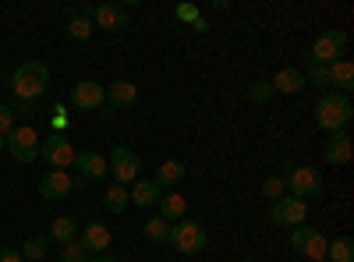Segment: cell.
<instances>
[{"label":"cell","mask_w":354,"mask_h":262,"mask_svg":"<svg viewBox=\"0 0 354 262\" xmlns=\"http://www.w3.org/2000/svg\"><path fill=\"white\" fill-rule=\"evenodd\" d=\"M46 85H50V71L43 61H25L8 78V89H11L15 103H36L46 93Z\"/></svg>","instance_id":"obj_1"},{"label":"cell","mask_w":354,"mask_h":262,"mask_svg":"<svg viewBox=\"0 0 354 262\" xmlns=\"http://www.w3.org/2000/svg\"><path fill=\"white\" fill-rule=\"evenodd\" d=\"M351 118H354V106H351V96H344V93H326L315 103V124L330 135L344 131L351 124Z\"/></svg>","instance_id":"obj_2"},{"label":"cell","mask_w":354,"mask_h":262,"mask_svg":"<svg viewBox=\"0 0 354 262\" xmlns=\"http://www.w3.org/2000/svg\"><path fill=\"white\" fill-rule=\"evenodd\" d=\"M347 32H340V28H330V32L315 36L312 50H308V64H319V68H330L333 61H344L347 57Z\"/></svg>","instance_id":"obj_3"},{"label":"cell","mask_w":354,"mask_h":262,"mask_svg":"<svg viewBox=\"0 0 354 262\" xmlns=\"http://www.w3.org/2000/svg\"><path fill=\"white\" fill-rule=\"evenodd\" d=\"M287 170V191H290V198H301V202H308V198H315V195H322V170H315V167H308V163H301V167H283Z\"/></svg>","instance_id":"obj_4"},{"label":"cell","mask_w":354,"mask_h":262,"mask_svg":"<svg viewBox=\"0 0 354 262\" xmlns=\"http://www.w3.org/2000/svg\"><path fill=\"white\" fill-rule=\"evenodd\" d=\"M39 131L32 128V124H18L8 138H4V149L11 153V160L15 163H32V160H39Z\"/></svg>","instance_id":"obj_5"},{"label":"cell","mask_w":354,"mask_h":262,"mask_svg":"<svg viewBox=\"0 0 354 262\" xmlns=\"http://www.w3.org/2000/svg\"><path fill=\"white\" fill-rule=\"evenodd\" d=\"M78 15H88L96 28H106V32H121L131 21V8L128 4H82Z\"/></svg>","instance_id":"obj_6"},{"label":"cell","mask_w":354,"mask_h":262,"mask_svg":"<svg viewBox=\"0 0 354 262\" xmlns=\"http://www.w3.org/2000/svg\"><path fill=\"white\" fill-rule=\"evenodd\" d=\"M326 245H330V238L322 234L319 227H294L290 230V248L298 252V255H305L308 262H326Z\"/></svg>","instance_id":"obj_7"},{"label":"cell","mask_w":354,"mask_h":262,"mask_svg":"<svg viewBox=\"0 0 354 262\" xmlns=\"http://www.w3.org/2000/svg\"><path fill=\"white\" fill-rule=\"evenodd\" d=\"M174 252H181V255H198L205 248V227L195 223V220H177L170 223V238Z\"/></svg>","instance_id":"obj_8"},{"label":"cell","mask_w":354,"mask_h":262,"mask_svg":"<svg viewBox=\"0 0 354 262\" xmlns=\"http://www.w3.org/2000/svg\"><path fill=\"white\" fill-rule=\"evenodd\" d=\"M39 156L53 167V170H68L71 163H75V145H71V138L64 135V131H57V135H50L46 142H39Z\"/></svg>","instance_id":"obj_9"},{"label":"cell","mask_w":354,"mask_h":262,"mask_svg":"<svg viewBox=\"0 0 354 262\" xmlns=\"http://www.w3.org/2000/svg\"><path fill=\"white\" fill-rule=\"evenodd\" d=\"M138 153L128 149V145H117V149L110 153V174H113V185H135L138 181Z\"/></svg>","instance_id":"obj_10"},{"label":"cell","mask_w":354,"mask_h":262,"mask_svg":"<svg viewBox=\"0 0 354 262\" xmlns=\"http://www.w3.org/2000/svg\"><path fill=\"white\" fill-rule=\"evenodd\" d=\"M308 216V202L301 198H277L270 206V223L277 227H301Z\"/></svg>","instance_id":"obj_11"},{"label":"cell","mask_w":354,"mask_h":262,"mask_svg":"<svg viewBox=\"0 0 354 262\" xmlns=\"http://www.w3.org/2000/svg\"><path fill=\"white\" fill-rule=\"evenodd\" d=\"M75 188H82V178L75 181L68 170H50L46 178L39 181V195H43L46 202H61V198H68Z\"/></svg>","instance_id":"obj_12"},{"label":"cell","mask_w":354,"mask_h":262,"mask_svg":"<svg viewBox=\"0 0 354 262\" xmlns=\"http://www.w3.org/2000/svg\"><path fill=\"white\" fill-rule=\"evenodd\" d=\"M71 106H78V110H103V103H106V93H103V85L100 82H78L75 89H71Z\"/></svg>","instance_id":"obj_13"},{"label":"cell","mask_w":354,"mask_h":262,"mask_svg":"<svg viewBox=\"0 0 354 262\" xmlns=\"http://www.w3.org/2000/svg\"><path fill=\"white\" fill-rule=\"evenodd\" d=\"M354 156V142L347 131H333L330 142H326V149H322V160H326L330 167H347Z\"/></svg>","instance_id":"obj_14"},{"label":"cell","mask_w":354,"mask_h":262,"mask_svg":"<svg viewBox=\"0 0 354 262\" xmlns=\"http://www.w3.org/2000/svg\"><path fill=\"white\" fill-rule=\"evenodd\" d=\"M103 93H106V103L117 106V110H124V106H135V103H138V85L128 82V78H117V82L103 85Z\"/></svg>","instance_id":"obj_15"},{"label":"cell","mask_w":354,"mask_h":262,"mask_svg":"<svg viewBox=\"0 0 354 262\" xmlns=\"http://www.w3.org/2000/svg\"><path fill=\"white\" fill-rule=\"evenodd\" d=\"M78 241L85 245V252H88V255H103V252L110 248L113 234H110V227H106V223H85Z\"/></svg>","instance_id":"obj_16"},{"label":"cell","mask_w":354,"mask_h":262,"mask_svg":"<svg viewBox=\"0 0 354 262\" xmlns=\"http://www.w3.org/2000/svg\"><path fill=\"white\" fill-rule=\"evenodd\" d=\"M273 93H283V96H294V93H301V89H308V78H305V71L301 68H280L277 75H273Z\"/></svg>","instance_id":"obj_17"},{"label":"cell","mask_w":354,"mask_h":262,"mask_svg":"<svg viewBox=\"0 0 354 262\" xmlns=\"http://www.w3.org/2000/svg\"><path fill=\"white\" fill-rule=\"evenodd\" d=\"M75 163H78V170H82V181H103L106 174H110L106 156H100V153H93V149L78 153V156H75Z\"/></svg>","instance_id":"obj_18"},{"label":"cell","mask_w":354,"mask_h":262,"mask_svg":"<svg viewBox=\"0 0 354 262\" xmlns=\"http://www.w3.org/2000/svg\"><path fill=\"white\" fill-rule=\"evenodd\" d=\"M326 85H337L344 96L354 89V64L347 61V57H344V61H333V64L326 68Z\"/></svg>","instance_id":"obj_19"},{"label":"cell","mask_w":354,"mask_h":262,"mask_svg":"<svg viewBox=\"0 0 354 262\" xmlns=\"http://www.w3.org/2000/svg\"><path fill=\"white\" fill-rule=\"evenodd\" d=\"M163 198V188L149 178V181H135L131 191H128V202H135V206H156V202Z\"/></svg>","instance_id":"obj_20"},{"label":"cell","mask_w":354,"mask_h":262,"mask_svg":"<svg viewBox=\"0 0 354 262\" xmlns=\"http://www.w3.org/2000/svg\"><path fill=\"white\" fill-rule=\"evenodd\" d=\"M160 216L167 220V223H177V220H185V209H188V198L181 195V191H170V195H163L160 202Z\"/></svg>","instance_id":"obj_21"},{"label":"cell","mask_w":354,"mask_h":262,"mask_svg":"<svg viewBox=\"0 0 354 262\" xmlns=\"http://www.w3.org/2000/svg\"><path fill=\"white\" fill-rule=\"evenodd\" d=\"M50 241H57V245L78 241V220H75V216H57V220L50 223Z\"/></svg>","instance_id":"obj_22"},{"label":"cell","mask_w":354,"mask_h":262,"mask_svg":"<svg viewBox=\"0 0 354 262\" xmlns=\"http://www.w3.org/2000/svg\"><path fill=\"white\" fill-rule=\"evenodd\" d=\"M153 181H156L160 188L185 181V163H181V160H163V163L156 167V178H153Z\"/></svg>","instance_id":"obj_23"},{"label":"cell","mask_w":354,"mask_h":262,"mask_svg":"<svg viewBox=\"0 0 354 262\" xmlns=\"http://www.w3.org/2000/svg\"><path fill=\"white\" fill-rule=\"evenodd\" d=\"M93 32H96L93 18H88V15H78V11H71V18H68V36H71V39H78V43H85Z\"/></svg>","instance_id":"obj_24"},{"label":"cell","mask_w":354,"mask_h":262,"mask_svg":"<svg viewBox=\"0 0 354 262\" xmlns=\"http://www.w3.org/2000/svg\"><path fill=\"white\" fill-rule=\"evenodd\" d=\"M326 262H354V241L351 238H337L326 245Z\"/></svg>","instance_id":"obj_25"},{"label":"cell","mask_w":354,"mask_h":262,"mask_svg":"<svg viewBox=\"0 0 354 262\" xmlns=\"http://www.w3.org/2000/svg\"><path fill=\"white\" fill-rule=\"evenodd\" d=\"M145 238H149L153 245H163L167 238H170V223L163 220V216H153V220H145Z\"/></svg>","instance_id":"obj_26"},{"label":"cell","mask_w":354,"mask_h":262,"mask_svg":"<svg viewBox=\"0 0 354 262\" xmlns=\"http://www.w3.org/2000/svg\"><path fill=\"white\" fill-rule=\"evenodd\" d=\"M103 202H106L110 213H124V209H128V188H124V185H110Z\"/></svg>","instance_id":"obj_27"},{"label":"cell","mask_w":354,"mask_h":262,"mask_svg":"<svg viewBox=\"0 0 354 262\" xmlns=\"http://www.w3.org/2000/svg\"><path fill=\"white\" fill-rule=\"evenodd\" d=\"M277 93H273V85L270 82H252L248 85V103H255V106H266Z\"/></svg>","instance_id":"obj_28"},{"label":"cell","mask_w":354,"mask_h":262,"mask_svg":"<svg viewBox=\"0 0 354 262\" xmlns=\"http://www.w3.org/2000/svg\"><path fill=\"white\" fill-rule=\"evenodd\" d=\"M46 252H50V238H28V241H25V248H21V259L39 262Z\"/></svg>","instance_id":"obj_29"},{"label":"cell","mask_w":354,"mask_h":262,"mask_svg":"<svg viewBox=\"0 0 354 262\" xmlns=\"http://www.w3.org/2000/svg\"><path fill=\"white\" fill-rule=\"evenodd\" d=\"M262 195L266 198H287V181H283V174H273V178H266L262 181Z\"/></svg>","instance_id":"obj_30"},{"label":"cell","mask_w":354,"mask_h":262,"mask_svg":"<svg viewBox=\"0 0 354 262\" xmlns=\"http://www.w3.org/2000/svg\"><path fill=\"white\" fill-rule=\"evenodd\" d=\"M61 262H88V252L82 241H68L61 245Z\"/></svg>","instance_id":"obj_31"},{"label":"cell","mask_w":354,"mask_h":262,"mask_svg":"<svg viewBox=\"0 0 354 262\" xmlns=\"http://www.w3.org/2000/svg\"><path fill=\"white\" fill-rule=\"evenodd\" d=\"M18 128V118H15V110L8 103H0V138H8L11 131Z\"/></svg>","instance_id":"obj_32"},{"label":"cell","mask_w":354,"mask_h":262,"mask_svg":"<svg viewBox=\"0 0 354 262\" xmlns=\"http://www.w3.org/2000/svg\"><path fill=\"white\" fill-rule=\"evenodd\" d=\"M174 18L185 21V25H195V21L202 18V11H198L195 4H177V8H174Z\"/></svg>","instance_id":"obj_33"},{"label":"cell","mask_w":354,"mask_h":262,"mask_svg":"<svg viewBox=\"0 0 354 262\" xmlns=\"http://www.w3.org/2000/svg\"><path fill=\"white\" fill-rule=\"evenodd\" d=\"M11 110H15V118H21V124H32L36 118V103H15Z\"/></svg>","instance_id":"obj_34"},{"label":"cell","mask_w":354,"mask_h":262,"mask_svg":"<svg viewBox=\"0 0 354 262\" xmlns=\"http://www.w3.org/2000/svg\"><path fill=\"white\" fill-rule=\"evenodd\" d=\"M305 78H308V82H315V85H326V68H319V64H308Z\"/></svg>","instance_id":"obj_35"},{"label":"cell","mask_w":354,"mask_h":262,"mask_svg":"<svg viewBox=\"0 0 354 262\" xmlns=\"http://www.w3.org/2000/svg\"><path fill=\"white\" fill-rule=\"evenodd\" d=\"M0 262H25L18 248H0Z\"/></svg>","instance_id":"obj_36"},{"label":"cell","mask_w":354,"mask_h":262,"mask_svg":"<svg viewBox=\"0 0 354 262\" xmlns=\"http://www.w3.org/2000/svg\"><path fill=\"white\" fill-rule=\"evenodd\" d=\"M53 128H68V118H64V106H57V118H53Z\"/></svg>","instance_id":"obj_37"},{"label":"cell","mask_w":354,"mask_h":262,"mask_svg":"<svg viewBox=\"0 0 354 262\" xmlns=\"http://www.w3.org/2000/svg\"><path fill=\"white\" fill-rule=\"evenodd\" d=\"M192 32H198V36H202V32H209V21H205V18H198V21L192 25Z\"/></svg>","instance_id":"obj_38"},{"label":"cell","mask_w":354,"mask_h":262,"mask_svg":"<svg viewBox=\"0 0 354 262\" xmlns=\"http://www.w3.org/2000/svg\"><path fill=\"white\" fill-rule=\"evenodd\" d=\"M88 262H117V259H113V255H106V252H103V255H88Z\"/></svg>","instance_id":"obj_39"},{"label":"cell","mask_w":354,"mask_h":262,"mask_svg":"<svg viewBox=\"0 0 354 262\" xmlns=\"http://www.w3.org/2000/svg\"><path fill=\"white\" fill-rule=\"evenodd\" d=\"M0 153H4V138H0Z\"/></svg>","instance_id":"obj_40"},{"label":"cell","mask_w":354,"mask_h":262,"mask_svg":"<svg viewBox=\"0 0 354 262\" xmlns=\"http://www.w3.org/2000/svg\"><path fill=\"white\" fill-rule=\"evenodd\" d=\"M241 262H255V259H241Z\"/></svg>","instance_id":"obj_41"}]
</instances>
